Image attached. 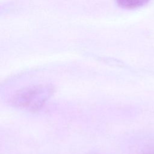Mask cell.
<instances>
[{"label": "cell", "mask_w": 154, "mask_h": 154, "mask_svg": "<svg viewBox=\"0 0 154 154\" xmlns=\"http://www.w3.org/2000/svg\"><path fill=\"white\" fill-rule=\"evenodd\" d=\"M55 91L54 85L49 84H37L20 89L8 99V103L13 107L35 111L41 109L51 98Z\"/></svg>", "instance_id": "obj_1"}, {"label": "cell", "mask_w": 154, "mask_h": 154, "mask_svg": "<svg viewBox=\"0 0 154 154\" xmlns=\"http://www.w3.org/2000/svg\"><path fill=\"white\" fill-rule=\"evenodd\" d=\"M118 5L125 9H134L146 4L149 0H116Z\"/></svg>", "instance_id": "obj_2"}]
</instances>
